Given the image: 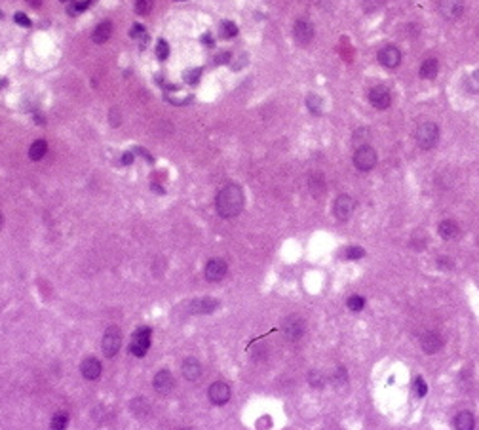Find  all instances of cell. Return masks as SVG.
<instances>
[{"mask_svg":"<svg viewBox=\"0 0 479 430\" xmlns=\"http://www.w3.org/2000/svg\"><path fill=\"white\" fill-rule=\"evenodd\" d=\"M154 390L158 392V394H169L173 390V386H175V379H173L171 371L169 370H160L156 375H154Z\"/></svg>","mask_w":479,"mask_h":430,"instance_id":"13","label":"cell"},{"mask_svg":"<svg viewBox=\"0 0 479 430\" xmlns=\"http://www.w3.org/2000/svg\"><path fill=\"white\" fill-rule=\"evenodd\" d=\"M67 424H69V415H67L65 411H57V413L52 417L50 430H65Z\"/></svg>","mask_w":479,"mask_h":430,"instance_id":"26","label":"cell"},{"mask_svg":"<svg viewBox=\"0 0 479 430\" xmlns=\"http://www.w3.org/2000/svg\"><path fill=\"white\" fill-rule=\"evenodd\" d=\"M306 107H308V111H310L312 115H321L323 103H321V99H319L318 95H308V97H306Z\"/></svg>","mask_w":479,"mask_h":430,"instance_id":"27","label":"cell"},{"mask_svg":"<svg viewBox=\"0 0 479 430\" xmlns=\"http://www.w3.org/2000/svg\"><path fill=\"white\" fill-rule=\"evenodd\" d=\"M2 225H4V215L0 213V229H2Z\"/></svg>","mask_w":479,"mask_h":430,"instance_id":"46","label":"cell"},{"mask_svg":"<svg viewBox=\"0 0 479 430\" xmlns=\"http://www.w3.org/2000/svg\"><path fill=\"white\" fill-rule=\"evenodd\" d=\"M346 305H348V309L352 310V312H359V310L365 307V301H363L361 295H352V297H348Z\"/></svg>","mask_w":479,"mask_h":430,"instance_id":"29","label":"cell"},{"mask_svg":"<svg viewBox=\"0 0 479 430\" xmlns=\"http://www.w3.org/2000/svg\"><path fill=\"white\" fill-rule=\"evenodd\" d=\"M207 396H209V402L215 403V405H225L230 400V386L223 383V381H217V383H213L209 386Z\"/></svg>","mask_w":479,"mask_h":430,"instance_id":"11","label":"cell"},{"mask_svg":"<svg viewBox=\"0 0 479 430\" xmlns=\"http://www.w3.org/2000/svg\"><path fill=\"white\" fill-rule=\"evenodd\" d=\"M293 34H295V40L304 46V44H308L314 38V25L310 21L299 19L295 23V27H293Z\"/></svg>","mask_w":479,"mask_h":430,"instance_id":"14","label":"cell"},{"mask_svg":"<svg viewBox=\"0 0 479 430\" xmlns=\"http://www.w3.org/2000/svg\"><path fill=\"white\" fill-rule=\"evenodd\" d=\"M377 57H379L380 65L386 69H396V67H399V63H401V52H399L396 46L380 48Z\"/></svg>","mask_w":479,"mask_h":430,"instance_id":"9","label":"cell"},{"mask_svg":"<svg viewBox=\"0 0 479 430\" xmlns=\"http://www.w3.org/2000/svg\"><path fill=\"white\" fill-rule=\"evenodd\" d=\"M120 347H122V331L116 326H108L103 333V341H101V349L106 358H114L118 354Z\"/></svg>","mask_w":479,"mask_h":430,"instance_id":"4","label":"cell"},{"mask_svg":"<svg viewBox=\"0 0 479 430\" xmlns=\"http://www.w3.org/2000/svg\"><path fill=\"white\" fill-rule=\"evenodd\" d=\"M438 8L445 19H459L464 14V0H439Z\"/></svg>","mask_w":479,"mask_h":430,"instance_id":"8","label":"cell"},{"mask_svg":"<svg viewBox=\"0 0 479 430\" xmlns=\"http://www.w3.org/2000/svg\"><path fill=\"white\" fill-rule=\"evenodd\" d=\"M454 428L456 430H473L475 428V419L470 411H460L454 417Z\"/></svg>","mask_w":479,"mask_h":430,"instance_id":"20","label":"cell"},{"mask_svg":"<svg viewBox=\"0 0 479 430\" xmlns=\"http://www.w3.org/2000/svg\"><path fill=\"white\" fill-rule=\"evenodd\" d=\"M354 208H356V200H354L350 195H340L335 204H333V211H335V217L340 219V221H346L350 219V215L354 213Z\"/></svg>","mask_w":479,"mask_h":430,"instance_id":"7","label":"cell"},{"mask_svg":"<svg viewBox=\"0 0 479 430\" xmlns=\"http://www.w3.org/2000/svg\"><path fill=\"white\" fill-rule=\"evenodd\" d=\"M438 69H439L438 59H436V57H428V59H424L422 65H420V76L426 78V80H432V78H436V74H438Z\"/></svg>","mask_w":479,"mask_h":430,"instance_id":"21","label":"cell"},{"mask_svg":"<svg viewBox=\"0 0 479 430\" xmlns=\"http://www.w3.org/2000/svg\"><path fill=\"white\" fill-rule=\"evenodd\" d=\"M221 34L225 38H232V36L238 34V27L234 25L232 21H225V23H221Z\"/></svg>","mask_w":479,"mask_h":430,"instance_id":"32","label":"cell"},{"mask_svg":"<svg viewBox=\"0 0 479 430\" xmlns=\"http://www.w3.org/2000/svg\"><path fill=\"white\" fill-rule=\"evenodd\" d=\"M308 383L312 384L314 389H323L325 386V375L318 370H312L308 373Z\"/></svg>","mask_w":479,"mask_h":430,"instance_id":"28","label":"cell"},{"mask_svg":"<svg viewBox=\"0 0 479 430\" xmlns=\"http://www.w3.org/2000/svg\"><path fill=\"white\" fill-rule=\"evenodd\" d=\"M150 341H153V330L146 326L137 328L133 331L132 341H129V354H133L135 358H143L150 347Z\"/></svg>","mask_w":479,"mask_h":430,"instance_id":"2","label":"cell"},{"mask_svg":"<svg viewBox=\"0 0 479 430\" xmlns=\"http://www.w3.org/2000/svg\"><path fill=\"white\" fill-rule=\"evenodd\" d=\"M363 255H365V249L359 248V246H350V248H346L344 253H342L344 259H361Z\"/></svg>","mask_w":479,"mask_h":430,"instance_id":"30","label":"cell"},{"mask_svg":"<svg viewBox=\"0 0 479 430\" xmlns=\"http://www.w3.org/2000/svg\"><path fill=\"white\" fill-rule=\"evenodd\" d=\"M129 410L133 411L135 417H146L148 411H150V405H148V400H146V398H135V400H132V403H129Z\"/></svg>","mask_w":479,"mask_h":430,"instance_id":"24","label":"cell"},{"mask_svg":"<svg viewBox=\"0 0 479 430\" xmlns=\"http://www.w3.org/2000/svg\"><path fill=\"white\" fill-rule=\"evenodd\" d=\"M354 166L359 171H369L377 166V150L371 145H361L354 153Z\"/></svg>","mask_w":479,"mask_h":430,"instance_id":"5","label":"cell"},{"mask_svg":"<svg viewBox=\"0 0 479 430\" xmlns=\"http://www.w3.org/2000/svg\"><path fill=\"white\" fill-rule=\"evenodd\" d=\"M420 347H422V350L428 352V354H436V352L441 350V347H443V339H441V335L436 333V331H428V333H424V335L420 337Z\"/></svg>","mask_w":479,"mask_h":430,"instance_id":"16","label":"cell"},{"mask_svg":"<svg viewBox=\"0 0 479 430\" xmlns=\"http://www.w3.org/2000/svg\"><path fill=\"white\" fill-rule=\"evenodd\" d=\"M369 137H371V132L367 128H361V130H358L356 134H354V143L356 145H367V141H369Z\"/></svg>","mask_w":479,"mask_h":430,"instance_id":"34","label":"cell"},{"mask_svg":"<svg viewBox=\"0 0 479 430\" xmlns=\"http://www.w3.org/2000/svg\"><path fill=\"white\" fill-rule=\"evenodd\" d=\"M132 38H141V40H145L146 38V33H145V27H141V25H135V27L132 29Z\"/></svg>","mask_w":479,"mask_h":430,"instance_id":"38","label":"cell"},{"mask_svg":"<svg viewBox=\"0 0 479 430\" xmlns=\"http://www.w3.org/2000/svg\"><path fill=\"white\" fill-rule=\"evenodd\" d=\"M380 4H382V0H365L363 8H365V12H375Z\"/></svg>","mask_w":479,"mask_h":430,"instance_id":"40","label":"cell"},{"mask_svg":"<svg viewBox=\"0 0 479 430\" xmlns=\"http://www.w3.org/2000/svg\"><path fill=\"white\" fill-rule=\"evenodd\" d=\"M369 101H371V105L375 109L384 111V109L392 105V95H390V92L384 86H375L369 90Z\"/></svg>","mask_w":479,"mask_h":430,"instance_id":"10","label":"cell"},{"mask_svg":"<svg viewBox=\"0 0 479 430\" xmlns=\"http://www.w3.org/2000/svg\"><path fill=\"white\" fill-rule=\"evenodd\" d=\"M80 373H82V377L84 379H88V381H95V379H99L101 375V362L97 360V358H86L84 362L80 363Z\"/></svg>","mask_w":479,"mask_h":430,"instance_id":"17","label":"cell"},{"mask_svg":"<svg viewBox=\"0 0 479 430\" xmlns=\"http://www.w3.org/2000/svg\"><path fill=\"white\" fill-rule=\"evenodd\" d=\"M438 265H439V269H443V270L452 269V261H451V259H447V257H439Z\"/></svg>","mask_w":479,"mask_h":430,"instance_id":"41","label":"cell"},{"mask_svg":"<svg viewBox=\"0 0 479 430\" xmlns=\"http://www.w3.org/2000/svg\"><path fill=\"white\" fill-rule=\"evenodd\" d=\"M181 430H190V428H181Z\"/></svg>","mask_w":479,"mask_h":430,"instance_id":"47","label":"cell"},{"mask_svg":"<svg viewBox=\"0 0 479 430\" xmlns=\"http://www.w3.org/2000/svg\"><path fill=\"white\" fill-rule=\"evenodd\" d=\"M111 34H113V25H111V21H103V23H99V25L95 27V31H93V42L103 44V42H106L108 38H111Z\"/></svg>","mask_w":479,"mask_h":430,"instance_id":"23","label":"cell"},{"mask_svg":"<svg viewBox=\"0 0 479 430\" xmlns=\"http://www.w3.org/2000/svg\"><path fill=\"white\" fill-rule=\"evenodd\" d=\"M281 331H284L287 341H297L304 333V322L300 320L299 316H287L286 320L281 322Z\"/></svg>","mask_w":479,"mask_h":430,"instance_id":"6","label":"cell"},{"mask_svg":"<svg viewBox=\"0 0 479 430\" xmlns=\"http://www.w3.org/2000/svg\"><path fill=\"white\" fill-rule=\"evenodd\" d=\"M426 392H428V386H426V381L422 379V377H417L415 379V394L419 398L426 396Z\"/></svg>","mask_w":479,"mask_h":430,"instance_id":"35","label":"cell"},{"mask_svg":"<svg viewBox=\"0 0 479 430\" xmlns=\"http://www.w3.org/2000/svg\"><path fill=\"white\" fill-rule=\"evenodd\" d=\"M226 270H228V267H226V263L223 259H209L206 269H204V276L209 282H219L226 276Z\"/></svg>","mask_w":479,"mask_h":430,"instance_id":"12","label":"cell"},{"mask_svg":"<svg viewBox=\"0 0 479 430\" xmlns=\"http://www.w3.org/2000/svg\"><path fill=\"white\" fill-rule=\"evenodd\" d=\"M122 162H124V164H132V162H133V155H129V153H126V155L122 156Z\"/></svg>","mask_w":479,"mask_h":430,"instance_id":"42","label":"cell"},{"mask_svg":"<svg viewBox=\"0 0 479 430\" xmlns=\"http://www.w3.org/2000/svg\"><path fill=\"white\" fill-rule=\"evenodd\" d=\"M46 150H48V143L44 141V139H38V141H34L33 145H31L29 156H31V160H40V158H44Z\"/></svg>","mask_w":479,"mask_h":430,"instance_id":"25","label":"cell"},{"mask_svg":"<svg viewBox=\"0 0 479 430\" xmlns=\"http://www.w3.org/2000/svg\"><path fill=\"white\" fill-rule=\"evenodd\" d=\"M29 2V6L31 8H38L40 4H42V0H27Z\"/></svg>","mask_w":479,"mask_h":430,"instance_id":"43","label":"cell"},{"mask_svg":"<svg viewBox=\"0 0 479 430\" xmlns=\"http://www.w3.org/2000/svg\"><path fill=\"white\" fill-rule=\"evenodd\" d=\"M154 6V0H135V10H137V14L141 15H146L150 10H153Z\"/></svg>","mask_w":479,"mask_h":430,"instance_id":"33","label":"cell"},{"mask_svg":"<svg viewBox=\"0 0 479 430\" xmlns=\"http://www.w3.org/2000/svg\"><path fill=\"white\" fill-rule=\"evenodd\" d=\"M156 55H158L160 59H167V55H169V46H167L166 40L158 42V46H156Z\"/></svg>","mask_w":479,"mask_h":430,"instance_id":"36","label":"cell"},{"mask_svg":"<svg viewBox=\"0 0 479 430\" xmlns=\"http://www.w3.org/2000/svg\"><path fill=\"white\" fill-rule=\"evenodd\" d=\"M226 59H228V54H223V55H219V63H225Z\"/></svg>","mask_w":479,"mask_h":430,"instance_id":"44","label":"cell"},{"mask_svg":"<svg viewBox=\"0 0 479 430\" xmlns=\"http://www.w3.org/2000/svg\"><path fill=\"white\" fill-rule=\"evenodd\" d=\"M472 80H477V82H479V71H475V73H473Z\"/></svg>","mask_w":479,"mask_h":430,"instance_id":"45","label":"cell"},{"mask_svg":"<svg viewBox=\"0 0 479 430\" xmlns=\"http://www.w3.org/2000/svg\"><path fill=\"white\" fill-rule=\"evenodd\" d=\"M438 232H439V236H441L443 240H454V238L460 234V229H459V225H456L454 221L447 219V221L439 223Z\"/></svg>","mask_w":479,"mask_h":430,"instance_id":"19","label":"cell"},{"mask_svg":"<svg viewBox=\"0 0 479 430\" xmlns=\"http://www.w3.org/2000/svg\"><path fill=\"white\" fill-rule=\"evenodd\" d=\"M181 371H183L186 381H198L200 377H202V365H200L196 358H186L185 362H183Z\"/></svg>","mask_w":479,"mask_h":430,"instance_id":"18","label":"cell"},{"mask_svg":"<svg viewBox=\"0 0 479 430\" xmlns=\"http://www.w3.org/2000/svg\"><path fill=\"white\" fill-rule=\"evenodd\" d=\"M190 314H211L219 309V301L211 299V297H204V299H194L190 303Z\"/></svg>","mask_w":479,"mask_h":430,"instance_id":"15","label":"cell"},{"mask_svg":"<svg viewBox=\"0 0 479 430\" xmlns=\"http://www.w3.org/2000/svg\"><path fill=\"white\" fill-rule=\"evenodd\" d=\"M348 383V373L344 368H337V371L333 373V384L335 386H344Z\"/></svg>","mask_w":479,"mask_h":430,"instance_id":"31","label":"cell"},{"mask_svg":"<svg viewBox=\"0 0 479 430\" xmlns=\"http://www.w3.org/2000/svg\"><path fill=\"white\" fill-rule=\"evenodd\" d=\"M13 19H15V23H19V25H23V27H31V19H29V17H27L25 14H21V12H17Z\"/></svg>","mask_w":479,"mask_h":430,"instance_id":"39","label":"cell"},{"mask_svg":"<svg viewBox=\"0 0 479 430\" xmlns=\"http://www.w3.org/2000/svg\"><path fill=\"white\" fill-rule=\"evenodd\" d=\"M415 139H417V145H419L420 148H424V150L433 148L439 141L438 124H433V122H422L419 128H417Z\"/></svg>","mask_w":479,"mask_h":430,"instance_id":"3","label":"cell"},{"mask_svg":"<svg viewBox=\"0 0 479 430\" xmlns=\"http://www.w3.org/2000/svg\"><path fill=\"white\" fill-rule=\"evenodd\" d=\"M215 206H217V211H219L221 217L225 219H232L236 215H239V211L244 209V192L238 185H226L225 188H221L219 195H217V200H215Z\"/></svg>","mask_w":479,"mask_h":430,"instance_id":"1","label":"cell"},{"mask_svg":"<svg viewBox=\"0 0 479 430\" xmlns=\"http://www.w3.org/2000/svg\"><path fill=\"white\" fill-rule=\"evenodd\" d=\"M200 74H202V71H200V69H194V71H188V73L185 74V80L188 82V84H196V82L200 80Z\"/></svg>","mask_w":479,"mask_h":430,"instance_id":"37","label":"cell"},{"mask_svg":"<svg viewBox=\"0 0 479 430\" xmlns=\"http://www.w3.org/2000/svg\"><path fill=\"white\" fill-rule=\"evenodd\" d=\"M308 187H310V192H312L314 196H321L323 192H325V177L319 174V171H316V174L310 175V179H308Z\"/></svg>","mask_w":479,"mask_h":430,"instance_id":"22","label":"cell"}]
</instances>
